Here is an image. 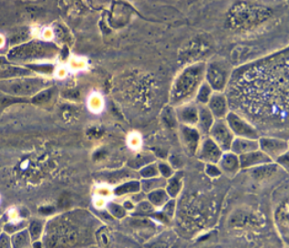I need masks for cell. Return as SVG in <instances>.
Masks as SVG:
<instances>
[{
  "instance_id": "obj_1",
  "label": "cell",
  "mask_w": 289,
  "mask_h": 248,
  "mask_svg": "<svg viewBox=\"0 0 289 248\" xmlns=\"http://www.w3.org/2000/svg\"><path fill=\"white\" fill-rule=\"evenodd\" d=\"M204 74V65H193L186 68L176 81L172 93L173 103L186 104V100L192 98L198 90Z\"/></svg>"
},
{
  "instance_id": "obj_2",
  "label": "cell",
  "mask_w": 289,
  "mask_h": 248,
  "mask_svg": "<svg viewBox=\"0 0 289 248\" xmlns=\"http://www.w3.org/2000/svg\"><path fill=\"white\" fill-rule=\"evenodd\" d=\"M54 52L55 47L54 45L42 42H31L11 50L9 54V58L12 61L37 59L54 55Z\"/></svg>"
},
{
  "instance_id": "obj_3",
  "label": "cell",
  "mask_w": 289,
  "mask_h": 248,
  "mask_svg": "<svg viewBox=\"0 0 289 248\" xmlns=\"http://www.w3.org/2000/svg\"><path fill=\"white\" fill-rule=\"evenodd\" d=\"M45 83L39 78L0 80V91L11 96H30L39 91Z\"/></svg>"
},
{
  "instance_id": "obj_4",
  "label": "cell",
  "mask_w": 289,
  "mask_h": 248,
  "mask_svg": "<svg viewBox=\"0 0 289 248\" xmlns=\"http://www.w3.org/2000/svg\"><path fill=\"white\" fill-rule=\"evenodd\" d=\"M226 122L231 133L240 138L250 140H258L259 138L257 129L233 111L228 112L226 116Z\"/></svg>"
},
{
  "instance_id": "obj_5",
  "label": "cell",
  "mask_w": 289,
  "mask_h": 248,
  "mask_svg": "<svg viewBox=\"0 0 289 248\" xmlns=\"http://www.w3.org/2000/svg\"><path fill=\"white\" fill-rule=\"evenodd\" d=\"M209 134H211V139L221 148V151L230 150L234 138L226 120L215 119Z\"/></svg>"
},
{
  "instance_id": "obj_6",
  "label": "cell",
  "mask_w": 289,
  "mask_h": 248,
  "mask_svg": "<svg viewBox=\"0 0 289 248\" xmlns=\"http://www.w3.org/2000/svg\"><path fill=\"white\" fill-rule=\"evenodd\" d=\"M207 83L211 87V90L221 91L225 89L228 81V71L225 65L219 62L211 63L207 66Z\"/></svg>"
},
{
  "instance_id": "obj_7",
  "label": "cell",
  "mask_w": 289,
  "mask_h": 248,
  "mask_svg": "<svg viewBox=\"0 0 289 248\" xmlns=\"http://www.w3.org/2000/svg\"><path fill=\"white\" fill-rule=\"evenodd\" d=\"M258 143L259 147L263 150L262 152L269 156L270 158L271 156H280L287 149L286 142L276 138H261Z\"/></svg>"
},
{
  "instance_id": "obj_8",
  "label": "cell",
  "mask_w": 289,
  "mask_h": 248,
  "mask_svg": "<svg viewBox=\"0 0 289 248\" xmlns=\"http://www.w3.org/2000/svg\"><path fill=\"white\" fill-rule=\"evenodd\" d=\"M208 108L216 119H224L229 112L227 99L225 96L221 93L211 95V99L208 102Z\"/></svg>"
},
{
  "instance_id": "obj_9",
  "label": "cell",
  "mask_w": 289,
  "mask_h": 248,
  "mask_svg": "<svg viewBox=\"0 0 289 248\" xmlns=\"http://www.w3.org/2000/svg\"><path fill=\"white\" fill-rule=\"evenodd\" d=\"M180 135H181L182 143L184 147L190 154L196 153L198 142H199V133L197 130L190 127L182 125L180 127Z\"/></svg>"
},
{
  "instance_id": "obj_10",
  "label": "cell",
  "mask_w": 289,
  "mask_h": 248,
  "mask_svg": "<svg viewBox=\"0 0 289 248\" xmlns=\"http://www.w3.org/2000/svg\"><path fill=\"white\" fill-rule=\"evenodd\" d=\"M222 156L221 150L211 138H207L201 145L200 152L198 157L209 163H217Z\"/></svg>"
},
{
  "instance_id": "obj_11",
  "label": "cell",
  "mask_w": 289,
  "mask_h": 248,
  "mask_svg": "<svg viewBox=\"0 0 289 248\" xmlns=\"http://www.w3.org/2000/svg\"><path fill=\"white\" fill-rule=\"evenodd\" d=\"M177 119L182 125L193 126L198 121V109L195 105L183 104L177 109Z\"/></svg>"
},
{
  "instance_id": "obj_12",
  "label": "cell",
  "mask_w": 289,
  "mask_h": 248,
  "mask_svg": "<svg viewBox=\"0 0 289 248\" xmlns=\"http://www.w3.org/2000/svg\"><path fill=\"white\" fill-rule=\"evenodd\" d=\"M271 158L269 156H267L265 153H263L262 151H254L250 152L247 154H241L240 155V167L246 169V168H252L257 164H265V163H269Z\"/></svg>"
},
{
  "instance_id": "obj_13",
  "label": "cell",
  "mask_w": 289,
  "mask_h": 248,
  "mask_svg": "<svg viewBox=\"0 0 289 248\" xmlns=\"http://www.w3.org/2000/svg\"><path fill=\"white\" fill-rule=\"evenodd\" d=\"M231 151L233 154H244L254 151H257L259 149V143L257 140L245 139V138H236L232 141L231 144Z\"/></svg>"
},
{
  "instance_id": "obj_14",
  "label": "cell",
  "mask_w": 289,
  "mask_h": 248,
  "mask_svg": "<svg viewBox=\"0 0 289 248\" xmlns=\"http://www.w3.org/2000/svg\"><path fill=\"white\" fill-rule=\"evenodd\" d=\"M197 109H198V121H197V123L199 126V129L203 133L208 134V133H210V130L214 123L215 119H214L213 115L211 114L209 108L205 105H200Z\"/></svg>"
},
{
  "instance_id": "obj_15",
  "label": "cell",
  "mask_w": 289,
  "mask_h": 248,
  "mask_svg": "<svg viewBox=\"0 0 289 248\" xmlns=\"http://www.w3.org/2000/svg\"><path fill=\"white\" fill-rule=\"evenodd\" d=\"M221 168L228 176H233L237 173L240 162L237 155L234 154H226L225 155L221 156Z\"/></svg>"
},
{
  "instance_id": "obj_16",
  "label": "cell",
  "mask_w": 289,
  "mask_h": 248,
  "mask_svg": "<svg viewBox=\"0 0 289 248\" xmlns=\"http://www.w3.org/2000/svg\"><path fill=\"white\" fill-rule=\"evenodd\" d=\"M29 74H30L29 70L21 68V67L7 66V67L0 68V80L12 79L13 77L25 76V75H29Z\"/></svg>"
},
{
  "instance_id": "obj_17",
  "label": "cell",
  "mask_w": 289,
  "mask_h": 248,
  "mask_svg": "<svg viewBox=\"0 0 289 248\" xmlns=\"http://www.w3.org/2000/svg\"><path fill=\"white\" fill-rule=\"evenodd\" d=\"M12 248H30V235L28 231L15 233L11 238Z\"/></svg>"
},
{
  "instance_id": "obj_18",
  "label": "cell",
  "mask_w": 289,
  "mask_h": 248,
  "mask_svg": "<svg viewBox=\"0 0 289 248\" xmlns=\"http://www.w3.org/2000/svg\"><path fill=\"white\" fill-rule=\"evenodd\" d=\"M149 199L151 201V203L155 205V206H162L168 200V196L167 193L162 190V189H156L153 190L151 193L149 194Z\"/></svg>"
},
{
  "instance_id": "obj_19",
  "label": "cell",
  "mask_w": 289,
  "mask_h": 248,
  "mask_svg": "<svg viewBox=\"0 0 289 248\" xmlns=\"http://www.w3.org/2000/svg\"><path fill=\"white\" fill-rule=\"evenodd\" d=\"M211 88L209 86V84L205 82L203 84L201 85L198 89V91H197V94H196V99H197V102L200 103V105H205L206 106L209 102V100L211 99Z\"/></svg>"
},
{
  "instance_id": "obj_20",
  "label": "cell",
  "mask_w": 289,
  "mask_h": 248,
  "mask_svg": "<svg viewBox=\"0 0 289 248\" xmlns=\"http://www.w3.org/2000/svg\"><path fill=\"white\" fill-rule=\"evenodd\" d=\"M181 174H178L177 176L173 177L168 186H167V193L169 194L171 197L175 198L181 189Z\"/></svg>"
},
{
  "instance_id": "obj_21",
  "label": "cell",
  "mask_w": 289,
  "mask_h": 248,
  "mask_svg": "<svg viewBox=\"0 0 289 248\" xmlns=\"http://www.w3.org/2000/svg\"><path fill=\"white\" fill-rule=\"evenodd\" d=\"M166 185V181L160 179H147L143 180L142 183V189L146 192L160 189Z\"/></svg>"
},
{
  "instance_id": "obj_22",
  "label": "cell",
  "mask_w": 289,
  "mask_h": 248,
  "mask_svg": "<svg viewBox=\"0 0 289 248\" xmlns=\"http://www.w3.org/2000/svg\"><path fill=\"white\" fill-rule=\"evenodd\" d=\"M141 185L137 181H132L129 183L123 184L122 186L118 187V189L115 190V193L117 195H122V194L130 193V192H137L140 189Z\"/></svg>"
},
{
  "instance_id": "obj_23",
  "label": "cell",
  "mask_w": 289,
  "mask_h": 248,
  "mask_svg": "<svg viewBox=\"0 0 289 248\" xmlns=\"http://www.w3.org/2000/svg\"><path fill=\"white\" fill-rule=\"evenodd\" d=\"M276 169L275 166H266V167H260L254 169L253 176L256 179H262L267 176H270Z\"/></svg>"
},
{
  "instance_id": "obj_24",
  "label": "cell",
  "mask_w": 289,
  "mask_h": 248,
  "mask_svg": "<svg viewBox=\"0 0 289 248\" xmlns=\"http://www.w3.org/2000/svg\"><path fill=\"white\" fill-rule=\"evenodd\" d=\"M42 231H43V223L39 222V221H33L32 223H30V238L32 240H37L39 239L40 234H42Z\"/></svg>"
},
{
  "instance_id": "obj_25",
  "label": "cell",
  "mask_w": 289,
  "mask_h": 248,
  "mask_svg": "<svg viewBox=\"0 0 289 248\" xmlns=\"http://www.w3.org/2000/svg\"><path fill=\"white\" fill-rule=\"evenodd\" d=\"M53 94V90H45L40 92L39 94L36 95L34 98L32 99V102L34 103H42V102H45L47 100H49L50 98L52 97Z\"/></svg>"
},
{
  "instance_id": "obj_26",
  "label": "cell",
  "mask_w": 289,
  "mask_h": 248,
  "mask_svg": "<svg viewBox=\"0 0 289 248\" xmlns=\"http://www.w3.org/2000/svg\"><path fill=\"white\" fill-rule=\"evenodd\" d=\"M109 212L117 218H122L125 216V210L118 204L111 203L108 206Z\"/></svg>"
},
{
  "instance_id": "obj_27",
  "label": "cell",
  "mask_w": 289,
  "mask_h": 248,
  "mask_svg": "<svg viewBox=\"0 0 289 248\" xmlns=\"http://www.w3.org/2000/svg\"><path fill=\"white\" fill-rule=\"evenodd\" d=\"M141 174H142V177L147 178V179H151L152 177L156 176L157 174H158V170H157L155 166H148L146 168L142 169V171H141Z\"/></svg>"
},
{
  "instance_id": "obj_28",
  "label": "cell",
  "mask_w": 289,
  "mask_h": 248,
  "mask_svg": "<svg viewBox=\"0 0 289 248\" xmlns=\"http://www.w3.org/2000/svg\"><path fill=\"white\" fill-rule=\"evenodd\" d=\"M137 212L142 214H151L153 212V207L152 204L147 201H143L142 203L139 204L137 207Z\"/></svg>"
},
{
  "instance_id": "obj_29",
  "label": "cell",
  "mask_w": 289,
  "mask_h": 248,
  "mask_svg": "<svg viewBox=\"0 0 289 248\" xmlns=\"http://www.w3.org/2000/svg\"><path fill=\"white\" fill-rule=\"evenodd\" d=\"M0 248H12L11 239L7 233L0 234Z\"/></svg>"
},
{
  "instance_id": "obj_30",
  "label": "cell",
  "mask_w": 289,
  "mask_h": 248,
  "mask_svg": "<svg viewBox=\"0 0 289 248\" xmlns=\"http://www.w3.org/2000/svg\"><path fill=\"white\" fill-rule=\"evenodd\" d=\"M159 170L164 178H170L173 174V170L169 166L166 164H159Z\"/></svg>"
},
{
  "instance_id": "obj_31",
  "label": "cell",
  "mask_w": 289,
  "mask_h": 248,
  "mask_svg": "<svg viewBox=\"0 0 289 248\" xmlns=\"http://www.w3.org/2000/svg\"><path fill=\"white\" fill-rule=\"evenodd\" d=\"M206 172L209 176H211V177H219L220 175H221V171H220V169H218V168H216L215 166H213V164H209L208 167H207Z\"/></svg>"
},
{
  "instance_id": "obj_32",
  "label": "cell",
  "mask_w": 289,
  "mask_h": 248,
  "mask_svg": "<svg viewBox=\"0 0 289 248\" xmlns=\"http://www.w3.org/2000/svg\"><path fill=\"white\" fill-rule=\"evenodd\" d=\"M31 69L44 72V73H50L53 70V66L51 65H35V66H30Z\"/></svg>"
},
{
  "instance_id": "obj_33",
  "label": "cell",
  "mask_w": 289,
  "mask_h": 248,
  "mask_svg": "<svg viewBox=\"0 0 289 248\" xmlns=\"http://www.w3.org/2000/svg\"><path fill=\"white\" fill-rule=\"evenodd\" d=\"M174 208H175V201H170V202H168V203L166 205L163 212H164V214H167V215L172 216L173 214H174Z\"/></svg>"
},
{
  "instance_id": "obj_34",
  "label": "cell",
  "mask_w": 289,
  "mask_h": 248,
  "mask_svg": "<svg viewBox=\"0 0 289 248\" xmlns=\"http://www.w3.org/2000/svg\"><path fill=\"white\" fill-rule=\"evenodd\" d=\"M149 248H168V244L164 242H156L151 244Z\"/></svg>"
},
{
  "instance_id": "obj_35",
  "label": "cell",
  "mask_w": 289,
  "mask_h": 248,
  "mask_svg": "<svg viewBox=\"0 0 289 248\" xmlns=\"http://www.w3.org/2000/svg\"><path fill=\"white\" fill-rule=\"evenodd\" d=\"M6 61L3 57H0V65H2L3 63H5Z\"/></svg>"
}]
</instances>
